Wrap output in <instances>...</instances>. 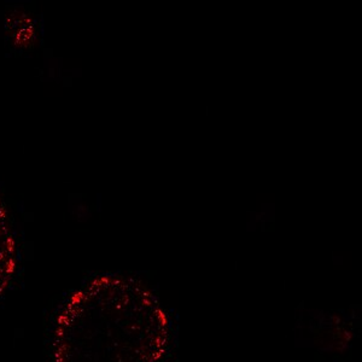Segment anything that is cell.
Instances as JSON below:
<instances>
[{
    "label": "cell",
    "mask_w": 362,
    "mask_h": 362,
    "mask_svg": "<svg viewBox=\"0 0 362 362\" xmlns=\"http://www.w3.org/2000/svg\"><path fill=\"white\" fill-rule=\"evenodd\" d=\"M168 320L153 293L124 276H102L70 293L52 334L54 362H163Z\"/></svg>",
    "instance_id": "obj_1"
},
{
    "label": "cell",
    "mask_w": 362,
    "mask_h": 362,
    "mask_svg": "<svg viewBox=\"0 0 362 362\" xmlns=\"http://www.w3.org/2000/svg\"><path fill=\"white\" fill-rule=\"evenodd\" d=\"M18 266V247L8 206L0 197V296L13 284Z\"/></svg>",
    "instance_id": "obj_2"
}]
</instances>
